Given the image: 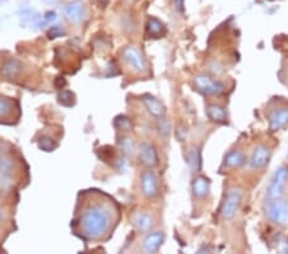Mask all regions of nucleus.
<instances>
[{
    "mask_svg": "<svg viewBox=\"0 0 288 254\" xmlns=\"http://www.w3.org/2000/svg\"><path fill=\"white\" fill-rule=\"evenodd\" d=\"M49 39H57V37H61V36L65 35V31H64L62 27L54 26L49 30Z\"/></svg>",
    "mask_w": 288,
    "mask_h": 254,
    "instance_id": "28",
    "label": "nucleus"
},
{
    "mask_svg": "<svg viewBox=\"0 0 288 254\" xmlns=\"http://www.w3.org/2000/svg\"><path fill=\"white\" fill-rule=\"evenodd\" d=\"M132 223H133L134 228L140 232H149L154 225V219L149 213L137 212L134 213L132 217Z\"/></svg>",
    "mask_w": 288,
    "mask_h": 254,
    "instance_id": "15",
    "label": "nucleus"
},
{
    "mask_svg": "<svg viewBox=\"0 0 288 254\" xmlns=\"http://www.w3.org/2000/svg\"><path fill=\"white\" fill-rule=\"evenodd\" d=\"M206 114L213 122L224 123L227 121V112L219 104H209L206 107Z\"/></svg>",
    "mask_w": 288,
    "mask_h": 254,
    "instance_id": "18",
    "label": "nucleus"
},
{
    "mask_svg": "<svg viewBox=\"0 0 288 254\" xmlns=\"http://www.w3.org/2000/svg\"><path fill=\"white\" fill-rule=\"evenodd\" d=\"M270 157H272L270 149L266 148L265 145H259L254 149L251 158H250V167L253 170H262L269 163Z\"/></svg>",
    "mask_w": 288,
    "mask_h": 254,
    "instance_id": "9",
    "label": "nucleus"
},
{
    "mask_svg": "<svg viewBox=\"0 0 288 254\" xmlns=\"http://www.w3.org/2000/svg\"><path fill=\"white\" fill-rule=\"evenodd\" d=\"M119 146H121L122 153H123V154L131 155L134 148L133 140H132L131 138H128V136H123V138L119 140Z\"/></svg>",
    "mask_w": 288,
    "mask_h": 254,
    "instance_id": "25",
    "label": "nucleus"
},
{
    "mask_svg": "<svg viewBox=\"0 0 288 254\" xmlns=\"http://www.w3.org/2000/svg\"><path fill=\"white\" fill-rule=\"evenodd\" d=\"M287 158H288V155H287Z\"/></svg>",
    "mask_w": 288,
    "mask_h": 254,
    "instance_id": "34",
    "label": "nucleus"
},
{
    "mask_svg": "<svg viewBox=\"0 0 288 254\" xmlns=\"http://www.w3.org/2000/svg\"><path fill=\"white\" fill-rule=\"evenodd\" d=\"M57 21V14L54 13V12H48V13L45 14L44 16V23L46 25V23H53Z\"/></svg>",
    "mask_w": 288,
    "mask_h": 254,
    "instance_id": "29",
    "label": "nucleus"
},
{
    "mask_svg": "<svg viewBox=\"0 0 288 254\" xmlns=\"http://www.w3.org/2000/svg\"><path fill=\"white\" fill-rule=\"evenodd\" d=\"M22 63L16 58H8L4 61L3 66H1V74L6 78H14L17 77L21 71H22Z\"/></svg>",
    "mask_w": 288,
    "mask_h": 254,
    "instance_id": "17",
    "label": "nucleus"
},
{
    "mask_svg": "<svg viewBox=\"0 0 288 254\" xmlns=\"http://www.w3.org/2000/svg\"><path fill=\"white\" fill-rule=\"evenodd\" d=\"M288 180V168L287 167H279L275 171L274 176L269 182L268 189H266V199H278L282 198L283 191H285L286 183Z\"/></svg>",
    "mask_w": 288,
    "mask_h": 254,
    "instance_id": "4",
    "label": "nucleus"
},
{
    "mask_svg": "<svg viewBox=\"0 0 288 254\" xmlns=\"http://www.w3.org/2000/svg\"><path fill=\"white\" fill-rule=\"evenodd\" d=\"M246 162L245 154L240 150H232L229 151L225 158H224V166L228 168H238L243 166Z\"/></svg>",
    "mask_w": 288,
    "mask_h": 254,
    "instance_id": "19",
    "label": "nucleus"
},
{
    "mask_svg": "<svg viewBox=\"0 0 288 254\" xmlns=\"http://www.w3.org/2000/svg\"><path fill=\"white\" fill-rule=\"evenodd\" d=\"M3 219H4V213H3V211L0 209V223L3 222Z\"/></svg>",
    "mask_w": 288,
    "mask_h": 254,
    "instance_id": "32",
    "label": "nucleus"
},
{
    "mask_svg": "<svg viewBox=\"0 0 288 254\" xmlns=\"http://www.w3.org/2000/svg\"><path fill=\"white\" fill-rule=\"evenodd\" d=\"M159 180L155 172L146 170L141 174V193L147 199H154L159 195Z\"/></svg>",
    "mask_w": 288,
    "mask_h": 254,
    "instance_id": "8",
    "label": "nucleus"
},
{
    "mask_svg": "<svg viewBox=\"0 0 288 254\" xmlns=\"http://www.w3.org/2000/svg\"><path fill=\"white\" fill-rule=\"evenodd\" d=\"M4 1H5V0H0V4H1V3H4Z\"/></svg>",
    "mask_w": 288,
    "mask_h": 254,
    "instance_id": "33",
    "label": "nucleus"
},
{
    "mask_svg": "<svg viewBox=\"0 0 288 254\" xmlns=\"http://www.w3.org/2000/svg\"><path fill=\"white\" fill-rule=\"evenodd\" d=\"M65 84H67V82H65V80H64L63 77H58L57 80H55V86H57L58 89H63V87L65 86Z\"/></svg>",
    "mask_w": 288,
    "mask_h": 254,
    "instance_id": "30",
    "label": "nucleus"
},
{
    "mask_svg": "<svg viewBox=\"0 0 288 254\" xmlns=\"http://www.w3.org/2000/svg\"><path fill=\"white\" fill-rule=\"evenodd\" d=\"M12 102L8 98L0 97V117L9 116L12 112Z\"/></svg>",
    "mask_w": 288,
    "mask_h": 254,
    "instance_id": "27",
    "label": "nucleus"
},
{
    "mask_svg": "<svg viewBox=\"0 0 288 254\" xmlns=\"http://www.w3.org/2000/svg\"><path fill=\"white\" fill-rule=\"evenodd\" d=\"M142 103L145 104L146 109L149 110L151 116L155 117V118H161L165 114V107L163 106V103L159 99H157L153 95H144Z\"/></svg>",
    "mask_w": 288,
    "mask_h": 254,
    "instance_id": "14",
    "label": "nucleus"
},
{
    "mask_svg": "<svg viewBox=\"0 0 288 254\" xmlns=\"http://www.w3.org/2000/svg\"><path fill=\"white\" fill-rule=\"evenodd\" d=\"M58 102L64 107H72L76 102L74 94L69 90H62L58 95Z\"/></svg>",
    "mask_w": 288,
    "mask_h": 254,
    "instance_id": "23",
    "label": "nucleus"
},
{
    "mask_svg": "<svg viewBox=\"0 0 288 254\" xmlns=\"http://www.w3.org/2000/svg\"><path fill=\"white\" fill-rule=\"evenodd\" d=\"M242 191L238 187H230L224 195L221 206V216L225 221H230L237 215L241 204H242Z\"/></svg>",
    "mask_w": 288,
    "mask_h": 254,
    "instance_id": "2",
    "label": "nucleus"
},
{
    "mask_svg": "<svg viewBox=\"0 0 288 254\" xmlns=\"http://www.w3.org/2000/svg\"><path fill=\"white\" fill-rule=\"evenodd\" d=\"M138 159L142 164H145L146 167H157L159 163V157H158L157 149L154 148V145L149 144V143H144L141 144L140 149H138Z\"/></svg>",
    "mask_w": 288,
    "mask_h": 254,
    "instance_id": "11",
    "label": "nucleus"
},
{
    "mask_svg": "<svg viewBox=\"0 0 288 254\" xmlns=\"http://www.w3.org/2000/svg\"><path fill=\"white\" fill-rule=\"evenodd\" d=\"M196 89L204 95H221L225 90L223 82L210 77L208 74H197L193 78Z\"/></svg>",
    "mask_w": 288,
    "mask_h": 254,
    "instance_id": "5",
    "label": "nucleus"
},
{
    "mask_svg": "<svg viewBox=\"0 0 288 254\" xmlns=\"http://www.w3.org/2000/svg\"><path fill=\"white\" fill-rule=\"evenodd\" d=\"M146 33L149 34V36L151 37H161L163 34L165 33V29H164V25L160 22L158 18H154V17H150L147 20L146 23Z\"/></svg>",
    "mask_w": 288,
    "mask_h": 254,
    "instance_id": "20",
    "label": "nucleus"
},
{
    "mask_svg": "<svg viewBox=\"0 0 288 254\" xmlns=\"http://www.w3.org/2000/svg\"><path fill=\"white\" fill-rule=\"evenodd\" d=\"M16 164L8 154H0V190L9 189L14 180Z\"/></svg>",
    "mask_w": 288,
    "mask_h": 254,
    "instance_id": "6",
    "label": "nucleus"
},
{
    "mask_svg": "<svg viewBox=\"0 0 288 254\" xmlns=\"http://www.w3.org/2000/svg\"><path fill=\"white\" fill-rule=\"evenodd\" d=\"M265 215L273 223L286 225L288 223V200L272 199L266 202Z\"/></svg>",
    "mask_w": 288,
    "mask_h": 254,
    "instance_id": "3",
    "label": "nucleus"
},
{
    "mask_svg": "<svg viewBox=\"0 0 288 254\" xmlns=\"http://www.w3.org/2000/svg\"><path fill=\"white\" fill-rule=\"evenodd\" d=\"M112 212L102 204H94L85 209L80 219L81 230L85 238L101 239L112 227Z\"/></svg>",
    "mask_w": 288,
    "mask_h": 254,
    "instance_id": "1",
    "label": "nucleus"
},
{
    "mask_svg": "<svg viewBox=\"0 0 288 254\" xmlns=\"http://www.w3.org/2000/svg\"><path fill=\"white\" fill-rule=\"evenodd\" d=\"M64 16L67 17L69 22L78 25L86 17V8L82 1H72L64 7Z\"/></svg>",
    "mask_w": 288,
    "mask_h": 254,
    "instance_id": "10",
    "label": "nucleus"
},
{
    "mask_svg": "<svg viewBox=\"0 0 288 254\" xmlns=\"http://www.w3.org/2000/svg\"><path fill=\"white\" fill-rule=\"evenodd\" d=\"M122 55H123V59L127 62L133 71L138 72V73H145L149 70L146 59H145L142 53L137 48H134V46H126L123 49V52H122Z\"/></svg>",
    "mask_w": 288,
    "mask_h": 254,
    "instance_id": "7",
    "label": "nucleus"
},
{
    "mask_svg": "<svg viewBox=\"0 0 288 254\" xmlns=\"http://www.w3.org/2000/svg\"><path fill=\"white\" fill-rule=\"evenodd\" d=\"M164 240H165V235L161 231L150 232L142 241V251L145 253H155L163 245Z\"/></svg>",
    "mask_w": 288,
    "mask_h": 254,
    "instance_id": "12",
    "label": "nucleus"
},
{
    "mask_svg": "<svg viewBox=\"0 0 288 254\" xmlns=\"http://www.w3.org/2000/svg\"><path fill=\"white\" fill-rule=\"evenodd\" d=\"M288 126V108H278L269 117L270 131H278Z\"/></svg>",
    "mask_w": 288,
    "mask_h": 254,
    "instance_id": "13",
    "label": "nucleus"
},
{
    "mask_svg": "<svg viewBox=\"0 0 288 254\" xmlns=\"http://www.w3.org/2000/svg\"><path fill=\"white\" fill-rule=\"evenodd\" d=\"M192 193L196 198L204 199L210 193V181L208 177L197 176L192 181Z\"/></svg>",
    "mask_w": 288,
    "mask_h": 254,
    "instance_id": "16",
    "label": "nucleus"
},
{
    "mask_svg": "<svg viewBox=\"0 0 288 254\" xmlns=\"http://www.w3.org/2000/svg\"><path fill=\"white\" fill-rule=\"evenodd\" d=\"M57 146H58L57 143H55L51 138H49V136H42V138L38 140V148L44 151H53L57 149Z\"/></svg>",
    "mask_w": 288,
    "mask_h": 254,
    "instance_id": "24",
    "label": "nucleus"
},
{
    "mask_svg": "<svg viewBox=\"0 0 288 254\" xmlns=\"http://www.w3.org/2000/svg\"><path fill=\"white\" fill-rule=\"evenodd\" d=\"M270 1H272V0H270Z\"/></svg>",
    "mask_w": 288,
    "mask_h": 254,
    "instance_id": "35",
    "label": "nucleus"
},
{
    "mask_svg": "<svg viewBox=\"0 0 288 254\" xmlns=\"http://www.w3.org/2000/svg\"><path fill=\"white\" fill-rule=\"evenodd\" d=\"M158 131H159L160 136L161 138H168L170 135V123L168 119H165L164 117L161 118H158Z\"/></svg>",
    "mask_w": 288,
    "mask_h": 254,
    "instance_id": "26",
    "label": "nucleus"
},
{
    "mask_svg": "<svg viewBox=\"0 0 288 254\" xmlns=\"http://www.w3.org/2000/svg\"><path fill=\"white\" fill-rule=\"evenodd\" d=\"M114 126H115V129L119 130V131H123V132L131 131L132 127H133L131 119L126 116L117 117V118L114 119Z\"/></svg>",
    "mask_w": 288,
    "mask_h": 254,
    "instance_id": "22",
    "label": "nucleus"
},
{
    "mask_svg": "<svg viewBox=\"0 0 288 254\" xmlns=\"http://www.w3.org/2000/svg\"><path fill=\"white\" fill-rule=\"evenodd\" d=\"M183 1H185V0H174V3H176L177 5V9H178L179 12H182L183 10Z\"/></svg>",
    "mask_w": 288,
    "mask_h": 254,
    "instance_id": "31",
    "label": "nucleus"
},
{
    "mask_svg": "<svg viewBox=\"0 0 288 254\" xmlns=\"http://www.w3.org/2000/svg\"><path fill=\"white\" fill-rule=\"evenodd\" d=\"M187 161H189L191 170L193 172H198L201 168V151L197 148H192L187 155Z\"/></svg>",
    "mask_w": 288,
    "mask_h": 254,
    "instance_id": "21",
    "label": "nucleus"
}]
</instances>
